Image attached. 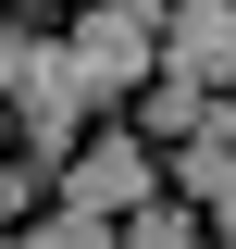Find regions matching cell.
<instances>
[{
	"label": "cell",
	"mask_w": 236,
	"mask_h": 249,
	"mask_svg": "<svg viewBox=\"0 0 236 249\" xmlns=\"http://www.w3.org/2000/svg\"><path fill=\"white\" fill-rule=\"evenodd\" d=\"M75 62H87V88H100V112H112V100H137L149 75H162V25H137V13H112V0H87V13H75Z\"/></svg>",
	"instance_id": "2"
},
{
	"label": "cell",
	"mask_w": 236,
	"mask_h": 249,
	"mask_svg": "<svg viewBox=\"0 0 236 249\" xmlns=\"http://www.w3.org/2000/svg\"><path fill=\"white\" fill-rule=\"evenodd\" d=\"M25 199H37V162H13V175H0V237L25 224Z\"/></svg>",
	"instance_id": "7"
},
{
	"label": "cell",
	"mask_w": 236,
	"mask_h": 249,
	"mask_svg": "<svg viewBox=\"0 0 236 249\" xmlns=\"http://www.w3.org/2000/svg\"><path fill=\"white\" fill-rule=\"evenodd\" d=\"M199 112H211V88H186V75H149V88H137V124H149V137H199Z\"/></svg>",
	"instance_id": "6"
},
{
	"label": "cell",
	"mask_w": 236,
	"mask_h": 249,
	"mask_svg": "<svg viewBox=\"0 0 236 249\" xmlns=\"http://www.w3.org/2000/svg\"><path fill=\"white\" fill-rule=\"evenodd\" d=\"M162 75L236 88V0H174V13H162Z\"/></svg>",
	"instance_id": "4"
},
{
	"label": "cell",
	"mask_w": 236,
	"mask_h": 249,
	"mask_svg": "<svg viewBox=\"0 0 236 249\" xmlns=\"http://www.w3.org/2000/svg\"><path fill=\"white\" fill-rule=\"evenodd\" d=\"M149 187H162V175H149L137 137H75V150H62V175H50V199H75V212H112V224H124Z\"/></svg>",
	"instance_id": "3"
},
{
	"label": "cell",
	"mask_w": 236,
	"mask_h": 249,
	"mask_svg": "<svg viewBox=\"0 0 236 249\" xmlns=\"http://www.w3.org/2000/svg\"><path fill=\"white\" fill-rule=\"evenodd\" d=\"M186 237H211V212L186 199V187H149L137 212H124V249H186Z\"/></svg>",
	"instance_id": "5"
},
{
	"label": "cell",
	"mask_w": 236,
	"mask_h": 249,
	"mask_svg": "<svg viewBox=\"0 0 236 249\" xmlns=\"http://www.w3.org/2000/svg\"><path fill=\"white\" fill-rule=\"evenodd\" d=\"M13 100H25V137H37V175H62V150L87 137L100 88H87V62H75V37H37L25 75H13Z\"/></svg>",
	"instance_id": "1"
},
{
	"label": "cell",
	"mask_w": 236,
	"mask_h": 249,
	"mask_svg": "<svg viewBox=\"0 0 236 249\" xmlns=\"http://www.w3.org/2000/svg\"><path fill=\"white\" fill-rule=\"evenodd\" d=\"M25 50H37L25 25H0V100H13V75H25Z\"/></svg>",
	"instance_id": "8"
}]
</instances>
